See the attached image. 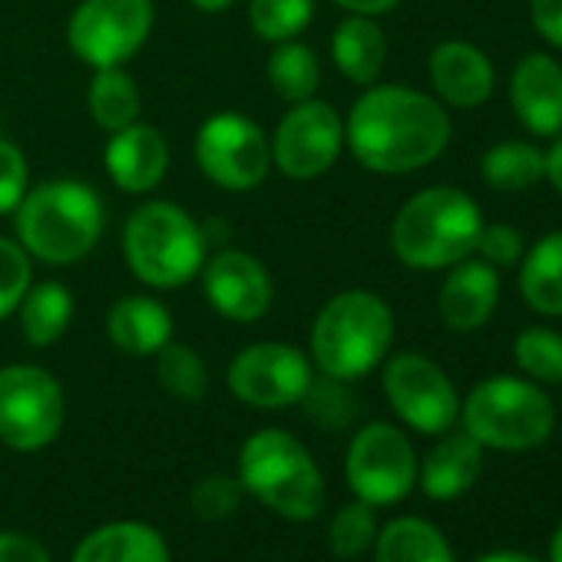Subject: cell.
Masks as SVG:
<instances>
[{"label":"cell","mask_w":562,"mask_h":562,"mask_svg":"<svg viewBox=\"0 0 562 562\" xmlns=\"http://www.w3.org/2000/svg\"><path fill=\"white\" fill-rule=\"evenodd\" d=\"M195 162L212 186L251 192L271 172V143L255 120L232 110L212 113L195 133Z\"/></svg>","instance_id":"13"},{"label":"cell","mask_w":562,"mask_h":562,"mask_svg":"<svg viewBox=\"0 0 562 562\" xmlns=\"http://www.w3.org/2000/svg\"><path fill=\"white\" fill-rule=\"evenodd\" d=\"M473 255H480L493 268H513L526 255V238H522L519 228H513L506 222H493V225L483 222V232L476 238V251Z\"/></svg>","instance_id":"38"},{"label":"cell","mask_w":562,"mask_h":562,"mask_svg":"<svg viewBox=\"0 0 562 562\" xmlns=\"http://www.w3.org/2000/svg\"><path fill=\"white\" fill-rule=\"evenodd\" d=\"M271 166L295 182L325 176L345 153V116L325 100L295 103L271 133Z\"/></svg>","instance_id":"14"},{"label":"cell","mask_w":562,"mask_h":562,"mask_svg":"<svg viewBox=\"0 0 562 562\" xmlns=\"http://www.w3.org/2000/svg\"><path fill=\"white\" fill-rule=\"evenodd\" d=\"M378 529H381L378 509L364 499H351L328 522V546L338 559H358V555L371 552Z\"/></svg>","instance_id":"33"},{"label":"cell","mask_w":562,"mask_h":562,"mask_svg":"<svg viewBox=\"0 0 562 562\" xmlns=\"http://www.w3.org/2000/svg\"><path fill=\"white\" fill-rule=\"evenodd\" d=\"M331 60L338 74L355 87H371L381 80L387 64V37L378 18L348 14L331 37Z\"/></svg>","instance_id":"23"},{"label":"cell","mask_w":562,"mask_h":562,"mask_svg":"<svg viewBox=\"0 0 562 562\" xmlns=\"http://www.w3.org/2000/svg\"><path fill=\"white\" fill-rule=\"evenodd\" d=\"M384 397L397 420L417 434L440 437L460 424V394L447 371L417 351H397L384 358L381 374Z\"/></svg>","instance_id":"11"},{"label":"cell","mask_w":562,"mask_h":562,"mask_svg":"<svg viewBox=\"0 0 562 562\" xmlns=\"http://www.w3.org/2000/svg\"><path fill=\"white\" fill-rule=\"evenodd\" d=\"M202 292L215 315L235 325H255L268 315L274 285L268 268L241 248H222L205 258L202 271Z\"/></svg>","instance_id":"15"},{"label":"cell","mask_w":562,"mask_h":562,"mask_svg":"<svg viewBox=\"0 0 562 562\" xmlns=\"http://www.w3.org/2000/svg\"><path fill=\"white\" fill-rule=\"evenodd\" d=\"M476 562H542V559H536V555H526V552H513V549H499V552L480 555Z\"/></svg>","instance_id":"43"},{"label":"cell","mask_w":562,"mask_h":562,"mask_svg":"<svg viewBox=\"0 0 562 562\" xmlns=\"http://www.w3.org/2000/svg\"><path fill=\"white\" fill-rule=\"evenodd\" d=\"M519 295L542 318H562V232L542 235L519 261Z\"/></svg>","instance_id":"24"},{"label":"cell","mask_w":562,"mask_h":562,"mask_svg":"<svg viewBox=\"0 0 562 562\" xmlns=\"http://www.w3.org/2000/svg\"><path fill=\"white\" fill-rule=\"evenodd\" d=\"M312 21H315V0H251L248 4V24L255 37L265 44L299 41Z\"/></svg>","instance_id":"32"},{"label":"cell","mask_w":562,"mask_h":562,"mask_svg":"<svg viewBox=\"0 0 562 562\" xmlns=\"http://www.w3.org/2000/svg\"><path fill=\"white\" fill-rule=\"evenodd\" d=\"M87 106L103 133H116L139 120L143 93L136 80L126 74V67H103L93 74V83L87 90Z\"/></svg>","instance_id":"28"},{"label":"cell","mask_w":562,"mask_h":562,"mask_svg":"<svg viewBox=\"0 0 562 562\" xmlns=\"http://www.w3.org/2000/svg\"><path fill=\"white\" fill-rule=\"evenodd\" d=\"M374 562H457L447 536L424 516H397L378 529Z\"/></svg>","instance_id":"25"},{"label":"cell","mask_w":562,"mask_h":562,"mask_svg":"<svg viewBox=\"0 0 562 562\" xmlns=\"http://www.w3.org/2000/svg\"><path fill=\"white\" fill-rule=\"evenodd\" d=\"M509 110L529 136H562V64L552 54L519 57L509 74Z\"/></svg>","instance_id":"16"},{"label":"cell","mask_w":562,"mask_h":562,"mask_svg":"<svg viewBox=\"0 0 562 562\" xmlns=\"http://www.w3.org/2000/svg\"><path fill=\"white\" fill-rule=\"evenodd\" d=\"M331 4L348 14H358V18H384L401 4V0H331Z\"/></svg>","instance_id":"41"},{"label":"cell","mask_w":562,"mask_h":562,"mask_svg":"<svg viewBox=\"0 0 562 562\" xmlns=\"http://www.w3.org/2000/svg\"><path fill=\"white\" fill-rule=\"evenodd\" d=\"M67 420L60 381L37 364L0 368V443L18 453L47 450Z\"/></svg>","instance_id":"8"},{"label":"cell","mask_w":562,"mask_h":562,"mask_svg":"<svg viewBox=\"0 0 562 562\" xmlns=\"http://www.w3.org/2000/svg\"><path fill=\"white\" fill-rule=\"evenodd\" d=\"M499 292H503L499 268L470 255L447 268V278L437 292V315L457 335L480 331L496 315Z\"/></svg>","instance_id":"17"},{"label":"cell","mask_w":562,"mask_h":562,"mask_svg":"<svg viewBox=\"0 0 562 562\" xmlns=\"http://www.w3.org/2000/svg\"><path fill=\"white\" fill-rule=\"evenodd\" d=\"M34 285V258L18 238L0 235V322L11 318Z\"/></svg>","instance_id":"34"},{"label":"cell","mask_w":562,"mask_h":562,"mask_svg":"<svg viewBox=\"0 0 562 562\" xmlns=\"http://www.w3.org/2000/svg\"><path fill=\"white\" fill-rule=\"evenodd\" d=\"M417 463L420 457L411 437L387 420H374L351 437L345 453V480L355 499H364L374 509H381L414 493Z\"/></svg>","instance_id":"9"},{"label":"cell","mask_w":562,"mask_h":562,"mask_svg":"<svg viewBox=\"0 0 562 562\" xmlns=\"http://www.w3.org/2000/svg\"><path fill=\"white\" fill-rule=\"evenodd\" d=\"M312 381V358L285 341H255L241 348L225 371L228 394L255 411H285L302 404Z\"/></svg>","instance_id":"12"},{"label":"cell","mask_w":562,"mask_h":562,"mask_svg":"<svg viewBox=\"0 0 562 562\" xmlns=\"http://www.w3.org/2000/svg\"><path fill=\"white\" fill-rule=\"evenodd\" d=\"M241 496H245V490H241L238 476L205 473L189 490V509L195 513L199 522H222V519H228L238 509Z\"/></svg>","instance_id":"35"},{"label":"cell","mask_w":562,"mask_h":562,"mask_svg":"<svg viewBox=\"0 0 562 562\" xmlns=\"http://www.w3.org/2000/svg\"><path fill=\"white\" fill-rule=\"evenodd\" d=\"M394 312L368 289L338 292L322 305L308 335V358L318 374L335 381H361L394 348Z\"/></svg>","instance_id":"3"},{"label":"cell","mask_w":562,"mask_h":562,"mask_svg":"<svg viewBox=\"0 0 562 562\" xmlns=\"http://www.w3.org/2000/svg\"><path fill=\"white\" fill-rule=\"evenodd\" d=\"M106 338L130 358H153L172 341V315L153 295H126L106 315Z\"/></svg>","instance_id":"22"},{"label":"cell","mask_w":562,"mask_h":562,"mask_svg":"<svg viewBox=\"0 0 562 562\" xmlns=\"http://www.w3.org/2000/svg\"><path fill=\"white\" fill-rule=\"evenodd\" d=\"M453 136L450 113L430 93L371 83L345 120V146L378 176H407L437 162Z\"/></svg>","instance_id":"1"},{"label":"cell","mask_w":562,"mask_h":562,"mask_svg":"<svg viewBox=\"0 0 562 562\" xmlns=\"http://www.w3.org/2000/svg\"><path fill=\"white\" fill-rule=\"evenodd\" d=\"M546 179L555 189V195L562 199V136H555L552 146L546 149Z\"/></svg>","instance_id":"42"},{"label":"cell","mask_w":562,"mask_h":562,"mask_svg":"<svg viewBox=\"0 0 562 562\" xmlns=\"http://www.w3.org/2000/svg\"><path fill=\"white\" fill-rule=\"evenodd\" d=\"M70 562H172L166 536L143 519H113L87 532Z\"/></svg>","instance_id":"21"},{"label":"cell","mask_w":562,"mask_h":562,"mask_svg":"<svg viewBox=\"0 0 562 562\" xmlns=\"http://www.w3.org/2000/svg\"><path fill=\"white\" fill-rule=\"evenodd\" d=\"M302 404H305L308 417L328 430H338L355 420V397L348 391V381H335V378L322 374V381L318 378L312 381Z\"/></svg>","instance_id":"36"},{"label":"cell","mask_w":562,"mask_h":562,"mask_svg":"<svg viewBox=\"0 0 562 562\" xmlns=\"http://www.w3.org/2000/svg\"><path fill=\"white\" fill-rule=\"evenodd\" d=\"M153 24V0H80L67 24V44L93 70L126 67L149 41Z\"/></svg>","instance_id":"10"},{"label":"cell","mask_w":562,"mask_h":562,"mask_svg":"<svg viewBox=\"0 0 562 562\" xmlns=\"http://www.w3.org/2000/svg\"><path fill=\"white\" fill-rule=\"evenodd\" d=\"M268 83L289 106L315 100V93L322 87V64H318L315 50L302 41L274 44V50L268 57Z\"/></svg>","instance_id":"29"},{"label":"cell","mask_w":562,"mask_h":562,"mask_svg":"<svg viewBox=\"0 0 562 562\" xmlns=\"http://www.w3.org/2000/svg\"><path fill=\"white\" fill-rule=\"evenodd\" d=\"M483 212L457 186H430L411 195L391 222V251L414 271H440L476 251Z\"/></svg>","instance_id":"4"},{"label":"cell","mask_w":562,"mask_h":562,"mask_svg":"<svg viewBox=\"0 0 562 562\" xmlns=\"http://www.w3.org/2000/svg\"><path fill=\"white\" fill-rule=\"evenodd\" d=\"M460 424L483 450L526 453L552 437L555 404L542 384L496 374L480 381L460 401Z\"/></svg>","instance_id":"7"},{"label":"cell","mask_w":562,"mask_h":562,"mask_svg":"<svg viewBox=\"0 0 562 562\" xmlns=\"http://www.w3.org/2000/svg\"><path fill=\"white\" fill-rule=\"evenodd\" d=\"M14 315L21 318V335L31 348H50L74 322V295L60 281H37L27 289Z\"/></svg>","instance_id":"26"},{"label":"cell","mask_w":562,"mask_h":562,"mask_svg":"<svg viewBox=\"0 0 562 562\" xmlns=\"http://www.w3.org/2000/svg\"><path fill=\"white\" fill-rule=\"evenodd\" d=\"M480 179L493 192H529L546 179V149L526 139H506L480 156Z\"/></svg>","instance_id":"27"},{"label":"cell","mask_w":562,"mask_h":562,"mask_svg":"<svg viewBox=\"0 0 562 562\" xmlns=\"http://www.w3.org/2000/svg\"><path fill=\"white\" fill-rule=\"evenodd\" d=\"M123 258L146 289L169 292L199 278L209 258V238L182 205L153 199L130 212L123 225Z\"/></svg>","instance_id":"6"},{"label":"cell","mask_w":562,"mask_h":562,"mask_svg":"<svg viewBox=\"0 0 562 562\" xmlns=\"http://www.w3.org/2000/svg\"><path fill=\"white\" fill-rule=\"evenodd\" d=\"M483 460L486 450L467 430H447L417 463V486L434 503H453L476 486Z\"/></svg>","instance_id":"20"},{"label":"cell","mask_w":562,"mask_h":562,"mask_svg":"<svg viewBox=\"0 0 562 562\" xmlns=\"http://www.w3.org/2000/svg\"><path fill=\"white\" fill-rule=\"evenodd\" d=\"M241 490L281 519L312 522L325 509V473L289 430L261 427L238 450Z\"/></svg>","instance_id":"5"},{"label":"cell","mask_w":562,"mask_h":562,"mask_svg":"<svg viewBox=\"0 0 562 562\" xmlns=\"http://www.w3.org/2000/svg\"><path fill=\"white\" fill-rule=\"evenodd\" d=\"M546 562H562V522L555 526V532L549 539V559Z\"/></svg>","instance_id":"45"},{"label":"cell","mask_w":562,"mask_h":562,"mask_svg":"<svg viewBox=\"0 0 562 562\" xmlns=\"http://www.w3.org/2000/svg\"><path fill=\"white\" fill-rule=\"evenodd\" d=\"M0 562H54V559H50V549L37 536L4 529L0 532Z\"/></svg>","instance_id":"39"},{"label":"cell","mask_w":562,"mask_h":562,"mask_svg":"<svg viewBox=\"0 0 562 562\" xmlns=\"http://www.w3.org/2000/svg\"><path fill=\"white\" fill-rule=\"evenodd\" d=\"M427 77L434 97L453 110H476L496 90L493 60L470 41H443L430 50Z\"/></svg>","instance_id":"18"},{"label":"cell","mask_w":562,"mask_h":562,"mask_svg":"<svg viewBox=\"0 0 562 562\" xmlns=\"http://www.w3.org/2000/svg\"><path fill=\"white\" fill-rule=\"evenodd\" d=\"M31 189V166L14 139L0 136V215H14Z\"/></svg>","instance_id":"37"},{"label":"cell","mask_w":562,"mask_h":562,"mask_svg":"<svg viewBox=\"0 0 562 562\" xmlns=\"http://www.w3.org/2000/svg\"><path fill=\"white\" fill-rule=\"evenodd\" d=\"M189 4L202 14H222L235 4V0H189Z\"/></svg>","instance_id":"44"},{"label":"cell","mask_w":562,"mask_h":562,"mask_svg":"<svg viewBox=\"0 0 562 562\" xmlns=\"http://www.w3.org/2000/svg\"><path fill=\"white\" fill-rule=\"evenodd\" d=\"M513 361L526 381L542 384V387L546 384L562 387V335L559 331L546 325L522 328L513 341Z\"/></svg>","instance_id":"31"},{"label":"cell","mask_w":562,"mask_h":562,"mask_svg":"<svg viewBox=\"0 0 562 562\" xmlns=\"http://www.w3.org/2000/svg\"><path fill=\"white\" fill-rule=\"evenodd\" d=\"M153 364H156V381L169 397L195 404L209 394V368L195 348L182 341H169L153 355Z\"/></svg>","instance_id":"30"},{"label":"cell","mask_w":562,"mask_h":562,"mask_svg":"<svg viewBox=\"0 0 562 562\" xmlns=\"http://www.w3.org/2000/svg\"><path fill=\"white\" fill-rule=\"evenodd\" d=\"M532 31L555 50H562V0H529Z\"/></svg>","instance_id":"40"},{"label":"cell","mask_w":562,"mask_h":562,"mask_svg":"<svg viewBox=\"0 0 562 562\" xmlns=\"http://www.w3.org/2000/svg\"><path fill=\"white\" fill-rule=\"evenodd\" d=\"M103 166L113 186L126 195H146L159 189L169 172V143L149 123H130L126 130L110 133L103 149Z\"/></svg>","instance_id":"19"},{"label":"cell","mask_w":562,"mask_h":562,"mask_svg":"<svg viewBox=\"0 0 562 562\" xmlns=\"http://www.w3.org/2000/svg\"><path fill=\"white\" fill-rule=\"evenodd\" d=\"M106 228L100 192L80 179H50L21 199L14 209V238L44 265L83 261Z\"/></svg>","instance_id":"2"}]
</instances>
